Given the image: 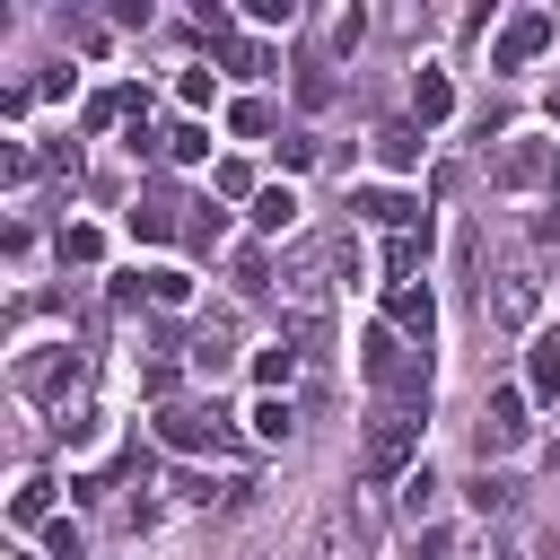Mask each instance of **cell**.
<instances>
[{"label":"cell","instance_id":"cell-19","mask_svg":"<svg viewBox=\"0 0 560 560\" xmlns=\"http://www.w3.org/2000/svg\"><path fill=\"white\" fill-rule=\"evenodd\" d=\"M228 131H236V140H262V131H271V105H262V96H236V105H228Z\"/></svg>","mask_w":560,"mask_h":560},{"label":"cell","instance_id":"cell-15","mask_svg":"<svg viewBox=\"0 0 560 560\" xmlns=\"http://www.w3.org/2000/svg\"><path fill=\"white\" fill-rule=\"evenodd\" d=\"M534 175H542V184H551V158H542V149H534V140H516V149H508V158H499V184H534Z\"/></svg>","mask_w":560,"mask_h":560},{"label":"cell","instance_id":"cell-27","mask_svg":"<svg viewBox=\"0 0 560 560\" xmlns=\"http://www.w3.org/2000/svg\"><path fill=\"white\" fill-rule=\"evenodd\" d=\"M175 96H184V105H210V96H219V79H210V70H184V79H175Z\"/></svg>","mask_w":560,"mask_h":560},{"label":"cell","instance_id":"cell-6","mask_svg":"<svg viewBox=\"0 0 560 560\" xmlns=\"http://www.w3.org/2000/svg\"><path fill=\"white\" fill-rule=\"evenodd\" d=\"M516 438H525V394H516V385H499V394H490V411H481V455H490V446L508 455Z\"/></svg>","mask_w":560,"mask_h":560},{"label":"cell","instance_id":"cell-11","mask_svg":"<svg viewBox=\"0 0 560 560\" xmlns=\"http://www.w3.org/2000/svg\"><path fill=\"white\" fill-rule=\"evenodd\" d=\"M254 228H262V236L298 228V192H289V184H262V192H254Z\"/></svg>","mask_w":560,"mask_h":560},{"label":"cell","instance_id":"cell-28","mask_svg":"<svg viewBox=\"0 0 560 560\" xmlns=\"http://www.w3.org/2000/svg\"><path fill=\"white\" fill-rule=\"evenodd\" d=\"M411 560H446V534H420V542H411Z\"/></svg>","mask_w":560,"mask_h":560},{"label":"cell","instance_id":"cell-1","mask_svg":"<svg viewBox=\"0 0 560 560\" xmlns=\"http://www.w3.org/2000/svg\"><path fill=\"white\" fill-rule=\"evenodd\" d=\"M368 385H385L394 394V411H429V359H411V341L394 332V324H376L368 332Z\"/></svg>","mask_w":560,"mask_h":560},{"label":"cell","instance_id":"cell-20","mask_svg":"<svg viewBox=\"0 0 560 560\" xmlns=\"http://www.w3.org/2000/svg\"><path fill=\"white\" fill-rule=\"evenodd\" d=\"M166 158H175V166H201V158H210V131H201V122H175V131H166Z\"/></svg>","mask_w":560,"mask_h":560},{"label":"cell","instance_id":"cell-4","mask_svg":"<svg viewBox=\"0 0 560 560\" xmlns=\"http://www.w3.org/2000/svg\"><path fill=\"white\" fill-rule=\"evenodd\" d=\"M158 438L184 446V455H192V446H219V411H201V402H166V411H158Z\"/></svg>","mask_w":560,"mask_h":560},{"label":"cell","instance_id":"cell-23","mask_svg":"<svg viewBox=\"0 0 560 560\" xmlns=\"http://www.w3.org/2000/svg\"><path fill=\"white\" fill-rule=\"evenodd\" d=\"M44 508H52V481H44V472H35V481H18V525H35Z\"/></svg>","mask_w":560,"mask_h":560},{"label":"cell","instance_id":"cell-16","mask_svg":"<svg viewBox=\"0 0 560 560\" xmlns=\"http://www.w3.org/2000/svg\"><path fill=\"white\" fill-rule=\"evenodd\" d=\"M420 254H429V228H402V236H385V271H394V280H411V271H420Z\"/></svg>","mask_w":560,"mask_h":560},{"label":"cell","instance_id":"cell-8","mask_svg":"<svg viewBox=\"0 0 560 560\" xmlns=\"http://www.w3.org/2000/svg\"><path fill=\"white\" fill-rule=\"evenodd\" d=\"M455 114V88H446V70H411V122L429 131V122H446Z\"/></svg>","mask_w":560,"mask_h":560},{"label":"cell","instance_id":"cell-17","mask_svg":"<svg viewBox=\"0 0 560 560\" xmlns=\"http://www.w3.org/2000/svg\"><path fill=\"white\" fill-rule=\"evenodd\" d=\"M18 376H26V394H61V385H79V359H26Z\"/></svg>","mask_w":560,"mask_h":560},{"label":"cell","instance_id":"cell-10","mask_svg":"<svg viewBox=\"0 0 560 560\" xmlns=\"http://www.w3.org/2000/svg\"><path fill=\"white\" fill-rule=\"evenodd\" d=\"M420 149H429V140H420V122H385V131H376V158H385L394 175H402V166H420Z\"/></svg>","mask_w":560,"mask_h":560},{"label":"cell","instance_id":"cell-5","mask_svg":"<svg viewBox=\"0 0 560 560\" xmlns=\"http://www.w3.org/2000/svg\"><path fill=\"white\" fill-rule=\"evenodd\" d=\"M350 210H368V219H376V228H394V236H402V228H429V210H420L411 192H385V184L350 192Z\"/></svg>","mask_w":560,"mask_h":560},{"label":"cell","instance_id":"cell-12","mask_svg":"<svg viewBox=\"0 0 560 560\" xmlns=\"http://www.w3.org/2000/svg\"><path fill=\"white\" fill-rule=\"evenodd\" d=\"M175 210H184V201H175V192H149V201H140V210H131V236H149V245H158V236H175V228H184V219H175Z\"/></svg>","mask_w":560,"mask_h":560},{"label":"cell","instance_id":"cell-18","mask_svg":"<svg viewBox=\"0 0 560 560\" xmlns=\"http://www.w3.org/2000/svg\"><path fill=\"white\" fill-rule=\"evenodd\" d=\"M289 429H298V411H289V394H262V402H254V438H262V446H280Z\"/></svg>","mask_w":560,"mask_h":560},{"label":"cell","instance_id":"cell-24","mask_svg":"<svg viewBox=\"0 0 560 560\" xmlns=\"http://www.w3.org/2000/svg\"><path fill=\"white\" fill-rule=\"evenodd\" d=\"M44 551H52V560H79V551H88V534L61 516V525H44Z\"/></svg>","mask_w":560,"mask_h":560},{"label":"cell","instance_id":"cell-9","mask_svg":"<svg viewBox=\"0 0 560 560\" xmlns=\"http://www.w3.org/2000/svg\"><path fill=\"white\" fill-rule=\"evenodd\" d=\"M298 359H306L298 341H262V350H254V385H262V394H280V385L298 376Z\"/></svg>","mask_w":560,"mask_h":560},{"label":"cell","instance_id":"cell-26","mask_svg":"<svg viewBox=\"0 0 560 560\" xmlns=\"http://www.w3.org/2000/svg\"><path fill=\"white\" fill-rule=\"evenodd\" d=\"M245 18H254V26H289V18H298V0H245Z\"/></svg>","mask_w":560,"mask_h":560},{"label":"cell","instance_id":"cell-7","mask_svg":"<svg viewBox=\"0 0 560 560\" xmlns=\"http://www.w3.org/2000/svg\"><path fill=\"white\" fill-rule=\"evenodd\" d=\"M385 315H394V332H402V341H429V332H438V298H429V289H394V298H385Z\"/></svg>","mask_w":560,"mask_h":560},{"label":"cell","instance_id":"cell-29","mask_svg":"<svg viewBox=\"0 0 560 560\" xmlns=\"http://www.w3.org/2000/svg\"><path fill=\"white\" fill-rule=\"evenodd\" d=\"M551 122H560V96H551Z\"/></svg>","mask_w":560,"mask_h":560},{"label":"cell","instance_id":"cell-22","mask_svg":"<svg viewBox=\"0 0 560 560\" xmlns=\"http://www.w3.org/2000/svg\"><path fill=\"white\" fill-rule=\"evenodd\" d=\"M96 254H105L96 228H61V262H96Z\"/></svg>","mask_w":560,"mask_h":560},{"label":"cell","instance_id":"cell-3","mask_svg":"<svg viewBox=\"0 0 560 560\" xmlns=\"http://www.w3.org/2000/svg\"><path fill=\"white\" fill-rule=\"evenodd\" d=\"M420 455V411H376L368 420V472L385 481V472H402Z\"/></svg>","mask_w":560,"mask_h":560},{"label":"cell","instance_id":"cell-21","mask_svg":"<svg viewBox=\"0 0 560 560\" xmlns=\"http://www.w3.org/2000/svg\"><path fill=\"white\" fill-rule=\"evenodd\" d=\"M429 499H438V472H429V464H420V472H402V516H411V525L429 516Z\"/></svg>","mask_w":560,"mask_h":560},{"label":"cell","instance_id":"cell-25","mask_svg":"<svg viewBox=\"0 0 560 560\" xmlns=\"http://www.w3.org/2000/svg\"><path fill=\"white\" fill-rule=\"evenodd\" d=\"M149 298H158V306H184L192 280H184V271H149Z\"/></svg>","mask_w":560,"mask_h":560},{"label":"cell","instance_id":"cell-2","mask_svg":"<svg viewBox=\"0 0 560 560\" xmlns=\"http://www.w3.org/2000/svg\"><path fill=\"white\" fill-rule=\"evenodd\" d=\"M551 35H560V18H551V9H516V18L490 35V70H525Z\"/></svg>","mask_w":560,"mask_h":560},{"label":"cell","instance_id":"cell-13","mask_svg":"<svg viewBox=\"0 0 560 560\" xmlns=\"http://www.w3.org/2000/svg\"><path fill=\"white\" fill-rule=\"evenodd\" d=\"M525 385H534L542 402H560V332H542V341H534V359H525Z\"/></svg>","mask_w":560,"mask_h":560},{"label":"cell","instance_id":"cell-14","mask_svg":"<svg viewBox=\"0 0 560 560\" xmlns=\"http://www.w3.org/2000/svg\"><path fill=\"white\" fill-rule=\"evenodd\" d=\"M490 315H499L508 332H525V324H534V280H499V298H490Z\"/></svg>","mask_w":560,"mask_h":560}]
</instances>
